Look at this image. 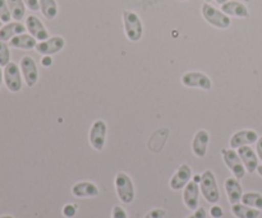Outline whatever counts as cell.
I'll return each mask as SVG.
<instances>
[{
  "label": "cell",
  "instance_id": "41",
  "mask_svg": "<svg viewBox=\"0 0 262 218\" xmlns=\"http://www.w3.org/2000/svg\"><path fill=\"white\" fill-rule=\"evenodd\" d=\"M3 27V22H2V19H0V28Z\"/></svg>",
  "mask_w": 262,
  "mask_h": 218
},
{
  "label": "cell",
  "instance_id": "30",
  "mask_svg": "<svg viewBox=\"0 0 262 218\" xmlns=\"http://www.w3.org/2000/svg\"><path fill=\"white\" fill-rule=\"evenodd\" d=\"M112 218H128V214L123 207L115 206L112 211Z\"/></svg>",
  "mask_w": 262,
  "mask_h": 218
},
{
  "label": "cell",
  "instance_id": "3",
  "mask_svg": "<svg viewBox=\"0 0 262 218\" xmlns=\"http://www.w3.org/2000/svg\"><path fill=\"white\" fill-rule=\"evenodd\" d=\"M200 190L205 201L210 204H216L220 201V190L217 186L216 178L211 170H206L201 174Z\"/></svg>",
  "mask_w": 262,
  "mask_h": 218
},
{
  "label": "cell",
  "instance_id": "1",
  "mask_svg": "<svg viewBox=\"0 0 262 218\" xmlns=\"http://www.w3.org/2000/svg\"><path fill=\"white\" fill-rule=\"evenodd\" d=\"M114 186L115 191H117L118 199L122 202L123 204H130L133 203L136 198V190L135 184L130 176L125 173H118L114 179Z\"/></svg>",
  "mask_w": 262,
  "mask_h": 218
},
{
  "label": "cell",
  "instance_id": "39",
  "mask_svg": "<svg viewBox=\"0 0 262 218\" xmlns=\"http://www.w3.org/2000/svg\"><path fill=\"white\" fill-rule=\"evenodd\" d=\"M0 218H14V217H13V216H8V214H7V216H2Z\"/></svg>",
  "mask_w": 262,
  "mask_h": 218
},
{
  "label": "cell",
  "instance_id": "12",
  "mask_svg": "<svg viewBox=\"0 0 262 218\" xmlns=\"http://www.w3.org/2000/svg\"><path fill=\"white\" fill-rule=\"evenodd\" d=\"M258 134L257 132L252 129H242L235 132L232 135L229 140V146L233 150H238V148L243 147V146H251L257 143L258 140Z\"/></svg>",
  "mask_w": 262,
  "mask_h": 218
},
{
  "label": "cell",
  "instance_id": "22",
  "mask_svg": "<svg viewBox=\"0 0 262 218\" xmlns=\"http://www.w3.org/2000/svg\"><path fill=\"white\" fill-rule=\"evenodd\" d=\"M230 211H232L233 216L237 218H258L261 214V211L252 208V207L246 206L243 203L233 204Z\"/></svg>",
  "mask_w": 262,
  "mask_h": 218
},
{
  "label": "cell",
  "instance_id": "35",
  "mask_svg": "<svg viewBox=\"0 0 262 218\" xmlns=\"http://www.w3.org/2000/svg\"><path fill=\"white\" fill-rule=\"evenodd\" d=\"M256 153L258 156V160L262 162V137L258 138L257 143H256Z\"/></svg>",
  "mask_w": 262,
  "mask_h": 218
},
{
  "label": "cell",
  "instance_id": "16",
  "mask_svg": "<svg viewBox=\"0 0 262 218\" xmlns=\"http://www.w3.org/2000/svg\"><path fill=\"white\" fill-rule=\"evenodd\" d=\"M210 143V134L207 130L200 129L192 140V152L197 158H204L207 153Z\"/></svg>",
  "mask_w": 262,
  "mask_h": 218
},
{
  "label": "cell",
  "instance_id": "21",
  "mask_svg": "<svg viewBox=\"0 0 262 218\" xmlns=\"http://www.w3.org/2000/svg\"><path fill=\"white\" fill-rule=\"evenodd\" d=\"M9 45L14 49H19V50H32L37 45V40L30 33H22V35L13 37L9 41Z\"/></svg>",
  "mask_w": 262,
  "mask_h": 218
},
{
  "label": "cell",
  "instance_id": "42",
  "mask_svg": "<svg viewBox=\"0 0 262 218\" xmlns=\"http://www.w3.org/2000/svg\"><path fill=\"white\" fill-rule=\"evenodd\" d=\"M179 2H188V0H179Z\"/></svg>",
  "mask_w": 262,
  "mask_h": 218
},
{
  "label": "cell",
  "instance_id": "9",
  "mask_svg": "<svg viewBox=\"0 0 262 218\" xmlns=\"http://www.w3.org/2000/svg\"><path fill=\"white\" fill-rule=\"evenodd\" d=\"M19 68L27 87L31 88V87L35 86L38 81V69L33 58H31L28 55L23 56L19 61Z\"/></svg>",
  "mask_w": 262,
  "mask_h": 218
},
{
  "label": "cell",
  "instance_id": "4",
  "mask_svg": "<svg viewBox=\"0 0 262 218\" xmlns=\"http://www.w3.org/2000/svg\"><path fill=\"white\" fill-rule=\"evenodd\" d=\"M201 14L210 26L219 28V30H227L232 25V19H230L229 15L225 14L222 9L219 10L215 7H212L210 3H205L202 5Z\"/></svg>",
  "mask_w": 262,
  "mask_h": 218
},
{
  "label": "cell",
  "instance_id": "29",
  "mask_svg": "<svg viewBox=\"0 0 262 218\" xmlns=\"http://www.w3.org/2000/svg\"><path fill=\"white\" fill-rule=\"evenodd\" d=\"M166 214V211L163 208H154L148 211L143 218H164Z\"/></svg>",
  "mask_w": 262,
  "mask_h": 218
},
{
  "label": "cell",
  "instance_id": "31",
  "mask_svg": "<svg viewBox=\"0 0 262 218\" xmlns=\"http://www.w3.org/2000/svg\"><path fill=\"white\" fill-rule=\"evenodd\" d=\"M210 214H211L212 218H222L224 216V209L217 206V204H212L211 209H210Z\"/></svg>",
  "mask_w": 262,
  "mask_h": 218
},
{
  "label": "cell",
  "instance_id": "20",
  "mask_svg": "<svg viewBox=\"0 0 262 218\" xmlns=\"http://www.w3.org/2000/svg\"><path fill=\"white\" fill-rule=\"evenodd\" d=\"M26 31H27L26 25H22V23L17 22V20L5 23V25L0 28V41L8 42V41H10L13 37H15V36L26 33Z\"/></svg>",
  "mask_w": 262,
  "mask_h": 218
},
{
  "label": "cell",
  "instance_id": "32",
  "mask_svg": "<svg viewBox=\"0 0 262 218\" xmlns=\"http://www.w3.org/2000/svg\"><path fill=\"white\" fill-rule=\"evenodd\" d=\"M23 2H25L26 7L30 10H32V12L40 10V2H38V0H23Z\"/></svg>",
  "mask_w": 262,
  "mask_h": 218
},
{
  "label": "cell",
  "instance_id": "27",
  "mask_svg": "<svg viewBox=\"0 0 262 218\" xmlns=\"http://www.w3.org/2000/svg\"><path fill=\"white\" fill-rule=\"evenodd\" d=\"M0 19L3 23H9L12 19V13L8 7L7 0H0Z\"/></svg>",
  "mask_w": 262,
  "mask_h": 218
},
{
  "label": "cell",
  "instance_id": "40",
  "mask_svg": "<svg viewBox=\"0 0 262 218\" xmlns=\"http://www.w3.org/2000/svg\"><path fill=\"white\" fill-rule=\"evenodd\" d=\"M204 2H205V3H211L212 0H204Z\"/></svg>",
  "mask_w": 262,
  "mask_h": 218
},
{
  "label": "cell",
  "instance_id": "25",
  "mask_svg": "<svg viewBox=\"0 0 262 218\" xmlns=\"http://www.w3.org/2000/svg\"><path fill=\"white\" fill-rule=\"evenodd\" d=\"M241 203L258 209V211H262V194L257 193V191H247V193H243Z\"/></svg>",
  "mask_w": 262,
  "mask_h": 218
},
{
  "label": "cell",
  "instance_id": "13",
  "mask_svg": "<svg viewBox=\"0 0 262 218\" xmlns=\"http://www.w3.org/2000/svg\"><path fill=\"white\" fill-rule=\"evenodd\" d=\"M200 184L191 180L183 189V203L191 211H196L200 207Z\"/></svg>",
  "mask_w": 262,
  "mask_h": 218
},
{
  "label": "cell",
  "instance_id": "5",
  "mask_svg": "<svg viewBox=\"0 0 262 218\" xmlns=\"http://www.w3.org/2000/svg\"><path fill=\"white\" fill-rule=\"evenodd\" d=\"M107 135V124L105 120L97 119L91 125V129L89 133V142L91 147L97 152H101L105 148Z\"/></svg>",
  "mask_w": 262,
  "mask_h": 218
},
{
  "label": "cell",
  "instance_id": "11",
  "mask_svg": "<svg viewBox=\"0 0 262 218\" xmlns=\"http://www.w3.org/2000/svg\"><path fill=\"white\" fill-rule=\"evenodd\" d=\"M64 46H66V40L61 36H53V37H49L48 40L37 42L35 50L37 51V54H41L42 56L54 55V54L60 53L64 49Z\"/></svg>",
  "mask_w": 262,
  "mask_h": 218
},
{
  "label": "cell",
  "instance_id": "23",
  "mask_svg": "<svg viewBox=\"0 0 262 218\" xmlns=\"http://www.w3.org/2000/svg\"><path fill=\"white\" fill-rule=\"evenodd\" d=\"M40 2V10L43 17L49 20H53L58 17V4L56 0H38Z\"/></svg>",
  "mask_w": 262,
  "mask_h": 218
},
{
  "label": "cell",
  "instance_id": "10",
  "mask_svg": "<svg viewBox=\"0 0 262 218\" xmlns=\"http://www.w3.org/2000/svg\"><path fill=\"white\" fill-rule=\"evenodd\" d=\"M192 179V168L188 163H182L176 173L171 176L170 181H169V186L171 190L178 191L183 190L184 186L191 181Z\"/></svg>",
  "mask_w": 262,
  "mask_h": 218
},
{
  "label": "cell",
  "instance_id": "33",
  "mask_svg": "<svg viewBox=\"0 0 262 218\" xmlns=\"http://www.w3.org/2000/svg\"><path fill=\"white\" fill-rule=\"evenodd\" d=\"M207 213H206V209L204 207H199L196 211H193V213L191 216H188L187 218H206Z\"/></svg>",
  "mask_w": 262,
  "mask_h": 218
},
{
  "label": "cell",
  "instance_id": "17",
  "mask_svg": "<svg viewBox=\"0 0 262 218\" xmlns=\"http://www.w3.org/2000/svg\"><path fill=\"white\" fill-rule=\"evenodd\" d=\"M243 165H245L246 171L248 174H253L258 167V156L255 151L252 150L251 146H243V147L237 150Z\"/></svg>",
  "mask_w": 262,
  "mask_h": 218
},
{
  "label": "cell",
  "instance_id": "14",
  "mask_svg": "<svg viewBox=\"0 0 262 218\" xmlns=\"http://www.w3.org/2000/svg\"><path fill=\"white\" fill-rule=\"evenodd\" d=\"M26 28H27L28 33L36 38L37 41H45L50 37V33L46 30L43 23L41 22L40 18L36 15H28L26 18Z\"/></svg>",
  "mask_w": 262,
  "mask_h": 218
},
{
  "label": "cell",
  "instance_id": "24",
  "mask_svg": "<svg viewBox=\"0 0 262 218\" xmlns=\"http://www.w3.org/2000/svg\"><path fill=\"white\" fill-rule=\"evenodd\" d=\"M8 7H9L10 13H12V18L17 22H20V20L25 18L26 14V4L23 0H7Z\"/></svg>",
  "mask_w": 262,
  "mask_h": 218
},
{
  "label": "cell",
  "instance_id": "7",
  "mask_svg": "<svg viewBox=\"0 0 262 218\" xmlns=\"http://www.w3.org/2000/svg\"><path fill=\"white\" fill-rule=\"evenodd\" d=\"M181 82L187 88H199L204 91H210L212 88V81L202 71H187L182 76Z\"/></svg>",
  "mask_w": 262,
  "mask_h": 218
},
{
  "label": "cell",
  "instance_id": "26",
  "mask_svg": "<svg viewBox=\"0 0 262 218\" xmlns=\"http://www.w3.org/2000/svg\"><path fill=\"white\" fill-rule=\"evenodd\" d=\"M10 63V51L7 42L0 41V66L4 68Z\"/></svg>",
  "mask_w": 262,
  "mask_h": 218
},
{
  "label": "cell",
  "instance_id": "15",
  "mask_svg": "<svg viewBox=\"0 0 262 218\" xmlns=\"http://www.w3.org/2000/svg\"><path fill=\"white\" fill-rule=\"evenodd\" d=\"M72 194L76 198H96L100 194V189L92 181H78L72 186Z\"/></svg>",
  "mask_w": 262,
  "mask_h": 218
},
{
  "label": "cell",
  "instance_id": "36",
  "mask_svg": "<svg viewBox=\"0 0 262 218\" xmlns=\"http://www.w3.org/2000/svg\"><path fill=\"white\" fill-rule=\"evenodd\" d=\"M3 79H4V71H3L2 66H0V87H2V83H3Z\"/></svg>",
  "mask_w": 262,
  "mask_h": 218
},
{
  "label": "cell",
  "instance_id": "8",
  "mask_svg": "<svg viewBox=\"0 0 262 218\" xmlns=\"http://www.w3.org/2000/svg\"><path fill=\"white\" fill-rule=\"evenodd\" d=\"M22 71L15 63L10 61L7 66H4V83L7 88L13 93H18L22 89Z\"/></svg>",
  "mask_w": 262,
  "mask_h": 218
},
{
  "label": "cell",
  "instance_id": "18",
  "mask_svg": "<svg viewBox=\"0 0 262 218\" xmlns=\"http://www.w3.org/2000/svg\"><path fill=\"white\" fill-rule=\"evenodd\" d=\"M224 188L225 191H227L228 201H229V203L232 204V206L233 204L241 203L243 197V189L237 178H234V176L228 178L224 183Z\"/></svg>",
  "mask_w": 262,
  "mask_h": 218
},
{
  "label": "cell",
  "instance_id": "37",
  "mask_svg": "<svg viewBox=\"0 0 262 218\" xmlns=\"http://www.w3.org/2000/svg\"><path fill=\"white\" fill-rule=\"evenodd\" d=\"M256 171H257V174H258V175H260L261 178H262V165H258L257 170H256Z\"/></svg>",
  "mask_w": 262,
  "mask_h": 218
},
{
  "label": "cell",
  "instance_id": "28",
  "mask_svg": "<svg viewBox=\"0 0 262 218\" xmlns=\"http://www.w3.org/2000/svg\"><path fill=\"white\" fill-rule=\"evenodd\" d=\"M77 209L78 208H77L76 204L68 203L63 207V209H61V213H63V216L66 218H73L74 216H76Z\"/></svg>",
  "mask_w": 262,
  "mask_h": 218
},
{
  "label": "cell",
  "instance_id": "38",
  "mask_svg": "<svg viewBox=\"0 0 262 218\" xmlns=\"http://www.w3.org/2000/svg\"><path fill=\"white\" fill-rule=\"evenodd\" d=\"M215 2H216L219 5H223V4H224V3H227L228 0H215Z\"/></svg>",
  "mask_w": 262,
  "mask_h": 218
},
{
  "label": "cell",
  "instance_id": "6",
  "mask_svg": "<svg viewBox=\"0 0 262 218\" xmlns=\"http://www.w3.org/2000/svg\"><path fill=\"white\" fill-rule=\"evenodd\" d=\"M220 152H222L223 161H224L227 167L230 170V173L233 174V176L237 178L238 180L245 178L247 171H246L245 165H243L237 151L233 150V148H223Z\"/></svg>",
  "mask_w": 262,
  "mask_h": 218
},
{
  "label": "cell",
  "instance_id": "2",
  "mask_svg": "<svg viewBox=\"0 0 262 218\" xmlns=\"http://www.w3.org/2000/svg\"><path fill=\"white\" fill-rule=\"evenodd\" d=\"M123 27L127 38L132 42H138L143 36V23L140 15L133 10L123 12Z\"/></svg>",
  "mask_w": 262,
  "mask_h": 218
},
{
  "label": "cell",
  "instance_id": "19",
  "mask_svg": "<svg viewBox=\"0 0 262 218\" xmlns=\"http://www.w3.org/2000/svg\"><path fill=\"white\" fill-rule=\"evenodd\" d=\"M222 10L229 17L235 18H248L250 17V10L247 5L238 0H228L227 3L222 5Z\"/></svg>",
  "mask_w": 262,
  "mask_h": 218
},
{
  "label": "cell",
  "instance_id": "34",
  "mask_svg": "<svg viewBox=\"0 0 262 218\" xmlns=\"http://www.w3.org/2000/svg\"><path fill=\"white\" fill-rule=\"evenodd\" d=\"M41 64H42L43 68H49L53 64V59H51V55H43L42 59H41Z\"/></svg>",
  "mask_w": 262,
  "mask_h": 218
}]
</instances>
